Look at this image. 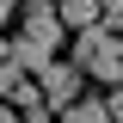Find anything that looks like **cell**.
<instances>
[{"label":"cell","mask_w":123,"mask_h":123,"mask_svg":"<svg viewBox=\"0 0 123 123\" xmlns=\"http://www.w3.org/2000/svg\"><path fill=\"white\" fill-rule=\"evenodd\" d=\"M18 12V0H0V31H6V18Z\"/></svg>","instance_id":"9c48e42d"},{"label":"cell","mask_w":123,"mask_h":123,"mask_svg":"<svg viewBox=\"0 0 123 123\" xmlns=\"http://www.w3.org/2000/svg\"><path fill=\"white\" fill-rule=\"evenodd\" d=\"M18 86H25V68H18V62L6 55V62H0V98H12Z\"/></svg>","instance_id":"8992f818"},{"label":"cell","mask_w":123,"mask_h":123,"mask_svg":"<svg viewBox=\"0 0 123 123\" xmlns=\"http://www.w3.org/2000/svg\"><path fill=\"white\" fill-rule=\"evenodd\" d=\"M62 123H111V111H105V98H68Z\"/></svg>","instance_id":"5b68a950"},{"label":"cell","mask_w":123,"mask_h":123,"mask_svg":"<svg viewBox=\"0 0 123 123\" xmlns=\"http://www.w3.org/2000/svg\"><path fill=\"white\" fill-rule=\"evenodd\" d=\"M105 111H111V123H123V86H117V92L105 98Z\"/></svg>","instance_id":"ba28073f"},{"label":"cell","mask_w":123,"mask_h":123,"mask_svg":"<svg viewBox=\"0 0 123 123\" xmlns=\"http://www.w3.org/2000/svg\"><path fill=\"white\" fill-rule=\"evenodd\" d=\"M6 55H12L18 68H25V74H37V68H43V62L55 55V49H49V43H37V37H12V43H6Z\"/></svg>","instance_id":"3957f363"},{"label":"cell","mask_w":123,"mask_h":123,"mask_svg":"<svg viewBox=\"0 0 123 123\" xmlns=\"http://www.w3.org/2000/svg\"><path fill=\"white\" fill-rule=\"evenodd\" d=\"M55 18H62V31H80L98 18V0H55Z\"/></svg>","instance_id":"277c9868"},{"label":"cell","mask_w":123,"mask_h":123,"mask_svg":"<svg viewBox=\"0 0 123 123\" xmlns=\"http://www.w3.org/2000/svg\"><path fill=\"white\" fill-rule=\"evenodd\" d=\"M0 123H18V105H6V98H0Z\"/></svg>","instance_id":"30bf717a"},{"label":"cell","mask_w":123,"mask_h":123,"mask_svg":"<svg viewBox=\"0 0 123 123\" xmlns=\"http://www.w3.org/2000/svg\"><path fill=\"white\" fill-rule=\"evenodd\" d=\"M25 37H37V43H49V49H55V43H62V18H55V6L31 0V6H25Z\"/></svg>","instance_id":"7a4b0ae2"},{"label":"cell","mask_w":123,"mask_h":123,"mask_svg":"<svg viewBox=\"0 0 123 123\" xmlns=\"http://www.w3.org/2000/svg\"><path fill=\"white\" fill-rule=\"evenodd\" d=\"M31 80H37V92H43V105H55V111L68 105V98H80V68L74 62H43Z\"/></svg>","instance_id":"6da1fadb"},{"label":"cell","mask_w":123,"mask_h":123,"mask_svg":"<svg viewBox=\"0 0 123 123\" xmlns=\"http://www.w3.org/2000/svg\"><path fill=\"white\" fill-rule=\"evenodd\" d=\"M98 25H105V31L123 25V0H98Z\"/></svg>","instance_id":"52a82bcc"},{"label":"cell","mask_w":123,"mask_h":123,"mask_svg":"<svg viewBox=\"0 0 123 123\" xmlns=\"http://www.w3.org/2000/svg\"><path fill=\"white\" fill-rule=\"evenodd\" d=\"M18 123H49V117H43V105H31V111H25Z\"/></svg>","instance_id":"8fae6325"},{"label":"cell","mask_w":123,"mask_h":123,"mask_svg":"<svg viewBox=\"0 0 123 123\" xmlns=\"http://www.w3.org/2000/svg\"><path fill=\"white\" fill-rule=\"evenodd\" d=\"M0 62H6V37H0Z\"/></svg>","instance_id":"7c38bea8"}]
</instances>
